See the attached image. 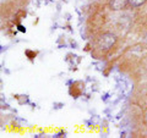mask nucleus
<instances>
[{
    "instance_id": "9",
    "label": "nucleus",
    "mask_w": 147,
    "mask_h": 138,
    "mask_svg": "<svg viewBox=\"0 0 147 138\" xmlns=\"http://www.w3.org/2000/svg\"><path fill=\"white\" fill-rule=\"evenodd\" d=\"M146 40H147V33H146Z\"/></svg>"
},
{
    "instance_id": "8",
    "label": "nucleus",
    "mask_w": 147,
    "mask_h": 138,
    "mask_svg": "<svg viewBox=\"0 0 147 138\" xmlns=\"http://www.w3.org/2000/svg\"><path fill=\"white\" fill-rule=\"evenodd\" d=\"M146 121H147V113H146Z\"/></svg>"
},
{
    "instance_id": "5",
    "label": "nucleus",
    "mask_w": 147,
    "mask_h": 138,
    "mask_svg": "<svg viewBox=\"0 0 147 138\" xmlns=\"http://www.w3.org/2000/svg\"><path fill=\"white\" fill-rule=\"evenodd\" d=\"M17 28H18V31H20V32H22V33H25V32H26V28L24 26H21V25H18Z\"/></svg>"
},
{
    "instance_id": "1",
    "label": "nucleus",
    "mask_w": 147,
    "mask_h": 138,
    "mask_svg": "<svg viewBox=\"0 0 147 138\" xmlns=\"http://www.w3.org/2000/svg\"><path fill=\"white\" fill-rule=\"evenodd\" d=\"M117 42V37L113 33H103L98 38V48L100 50H109Z\"/></svg>"
},
{
    "instance_id": "7",
    "label": "nucleus",
    "mask_w": 147,
    "mask_h": 138,
    "mask_svg": "<svg viewBox=\"0 0 147 138\" xmlns=\"http://www.w3.org/2000/svg\"><path fill=\"white\" fill-rule=\"evenodd\" d=\"M72 82H74V81L70 80V81H67V83H66V84H67V86H70V84H72Z\"/></svg>"
},
{
    "instance_id": "3",
    "label": "nucleus",
    "mask_w": 147,
    "mask_h": 138,
    "mask_svg": "<svg viewBox=\"0 0 147 138\" xmlns=\"http://www.w3.org/2000/svg\"><path fill=\"white\" fill-rule=\"evenodd\" d=\"M147 1V0H129V5L131 7H140Z\"/></svg>"
},
{
    "instance_id": "4",
    "label": "nucleus",
    "mask_w": 147,
    "mask_h": 138,
    "mask_svg": "<svg viewBox=\"0 0 147 138\" xmlns=\"http://www.w3.org/2000/svg\"><path fill=\"white\" fill-rule=\"evenodd\" d=\"M65 136H66V132H65V131H60L59 133H55L53 137H54V138H59V137H65Z\"/></svg>"
},
{
    "instance_id": "2",
    "label": "nucleus",
    "mask_w": 147,
    "mask_h": 138,
    "mask_svg": "<svg viewBox=\"0 0 147 138\" xmlns=\"http://www.w3.org/2000/svg\"><path fill=\"white\" fill-rule=\"evenodd\" d=\"M129 4V0H110L109 1V7L114 11H119L125 9V6Z\"/></svg>"
},
{
    "instance_id": "6",
    "label": "nucleus",
    "mask_w": 147,
    "mask_h": 138,
    "mask_svg": "<svg viewBox=\"0 0 147 138\" xmlns=\"http://www.w3.org/2000/svg\"><path fill=\"white\" fill-rule=\"evenodd\" d=\"M107 98H108V94H105L104 96H102V100H107Z\"/></svg>"
}]
</instances>
